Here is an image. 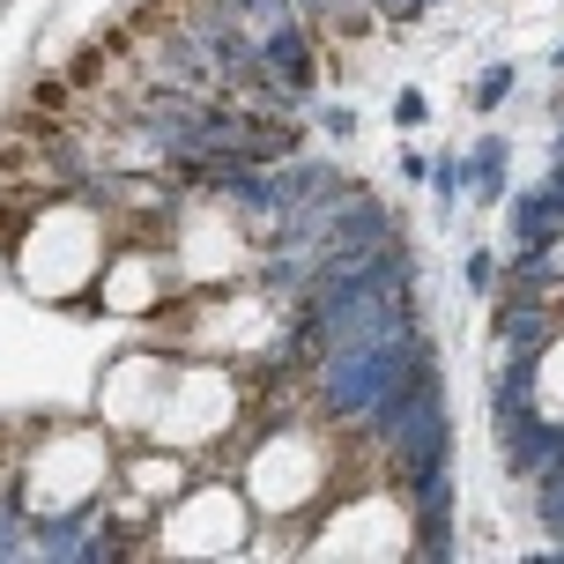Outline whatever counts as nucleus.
Masks as SVG:
<instances>
[{"instance_id": "obj_15", "label": "nucleus", "mask_w": 564, "mask_h": 564, "mask_svg": "<svg viewBox=\"0 0 564 564\" xmlns=\"http://www.w3.org/2000/svg\"><path fill=\"white\" fill-rule=\"evenodd\" d=\"M312 119H319V134H327V141L357 134V112H349V105H312Z\"/></svg>"}, {"instance_id": "obj_10", "label": "nucleus", "mask_w": 564, "mask_h": 564, "mask_svg": "<svg viewBox=\"0 0 564 564\" xmlns=\"http://www.w3.org/2000/svg\"><path fill=\"white\" fill-rule=\"evenodd\" d=\"M512 238L520 246H564V216L550 208V194H512Z\"/></svg>"}, {"instance_id": "obj_17", "label": "nucleus", "mask_w": 564, "mask_h": 564, "mask_svg": "<svg viewBox=\"0 0 564 564\" xmlns=\"http://www.w3.org/2000/svg\"><path fill=\"white\" fill-rule=\"evenodd\" d=\"M542 194H550V208L564 216V164H550V178H542Z\"/></svg>"}, {"instance_id": "obj_9", "label": "nucleus", "mask_w": 564, "mask_h": 564, "mask_svg": "<svg viewBox=\"0 0 564 564\" xmlns=\"http://www.w3.org/2000/svg\"><path fill=\"white\" fill-rule=\"evenodd\" d=\"M528 409H542L535 401V357H498L490 365V423H512V416H528Z\"/></svg>"}, {"instance_id": "obj_5", "label": "nucleus", "mask_w": 564, "mask_h": 564, "mask_svg": "<svg viewBox=\"0 0 564 564\" xmlns=\"http://www.w3.org/2000/svg\"><path fill=\"white\" fill-rule=\"evenodd\" d=\"M557 335H564V305H557V297L498 290V312H490V341H498V357H542Z\"/></svg>"}, {"instance_id": "obj_19", "label": "nucleus", "mask_w": 564, "mask_h": 564, "mask_svg": "<svg viewBox=\"0 0 564 564\" xmlns=\"http://www.w3.org/2000/svg\"><path fill=\"white\" fill-rule=\"evenodd\" d=\"M550 112H557V127H564V97H557V105H550Z\"/></svg>"}, {"instance_id": "obj_20", "label": "nucleus", "mask_w": 564, "mask_h": 564, "mask_svg": "<svg viewBox=\"0 0 564 564\" xmlns=\"http://www.w3.org/2000/svg\"><path fill=\"white\" fill-rule=\"evenodd\" d=\"M416 8H438V0H416Z\"/></svg>"}, {"instance_id": "obj_16", "label": "nucleus", "mask_w": 564, "mask_h": 564, "mask_svg": "<svg viewBox=\"0 0 564 564\" xmlns=\"http://www.w3.org/2000/svg\"><path fill=\"white\" fill-rule=\"evenodd\" d=\"M394 119L409 127V134H416V127H431V97H423V89H401V97H394Z\"/></svg>"}, {"instance_id": "obj_7", "label": "nucleus", "mask_w": 564, "mask_h": 564, "mask_svg": "<svg viewBox=\"0 0 564 564\" xmlns=\"http://www.w3.org/2000/svg\"><path fill=\"white\" fill-rule=\"evenodd\" d=\"M268 178H275V200L282 208H319L327 194H341L349 178H341V164H327V156H282V164H268Z\"/></svg>"}, {"instance_id": "obj_13", "label": "nucleus", "mask_w": 564, "mask_h": 564, "mask_svg": "<svg viewBox=\"0 0 564 564\" xmlns=\"http://www.w3.org/2000/svg\"><path fill=\"white\" fill-rule=\"evenodd\" d=\"M512 83H520V67H512V59L482 67V75H476V112H498V105L512 97Z\"/></svg>"}, {"instance_id": "obj_8", "label": "nucleus", "mask_w": 564, "mask_h": 564, "mask_svg": "<svg viewBox=\"0 0 564 564\" xmlns=\"http://www.w3.org/2000/svg\"><path fill=\"white\" fill-rule=\"evenodd\" d=\"M512 141L506 134H482L476 149H468V156H460V171H468V194L482 200V208H498V200L512 194Z\"/></svg>"}, {"instance_id": "obj_1", "label": "nucleus", "mask_w": 564, "mask_h": 564, "mask_svg": "<svg viewBox=\"0 0 564 564\" xmlns=\"http://www.w3.org/2000/svg\"><path fill=\"white\" fill-rule=\"evenodd\" d=\"M431 365H438V357H431V335H423L416 312L394 319V327H371V335H357V341H335V349H319V357L305 365L312 416L335 423L341 438H349L357 423L379 416V409Z\"/></svg>"}, {"instance_id": "obj_4", "label": "nucleus", "mask_w": 564, "mask_h": 564, "mask_svg": "<svg viewBox=\"0 0 564 564\" xmlns=\"http://www.w3.org/2000/svg\"><path fill=\"white\" fill-rule=\"evenodd\" d=\"M409 498V520H416V557H453V460H423L394 482Z\"/></svg>"}, {"instance_id": "obj_6", "label": "nucleus", "mask_w": 564, "mask_h": 564, "mask_svg": "<svg viewBox=\"0 0 564 564\" xmlns=\"http://www.w3.org/2000/svg\"><path fill=\"white\" fill-rule=\"evenodd\" d=\"M253 37H260V59H268V75H275L290 97H305L312 83H319V37H312V15H275V23H253Z\"/></svg>"}, {"instance_id": "obj_18", "label": "nucleus", "mask_w": 564, "mask_h": 564, "mask_svg": "<svg viewBox=\"0 0 564 564\" xmlns=\"http://www.w3.org/2000/svg\"><path fill=\"white\" fill-rule=\"evenodd\" d=\"M550 67H564V37H557V45H550Z\"/></svg>"}, {"instance_id": "obj_3", "label": "nucleus", "mask_w": 564, "mask_h": 564, "mask_svg": "<svg viewBox=\"0 0 564 564\" xmlns=\"http://www.w3.org/2000/svg\"><path fill=\"white\" fill-rule=\"evenodd\" d=\"M349 446H371L379 453V476L401 482L409 468H423V460H453V401H446V371L431 365L416 371L409 387H401L379 416H365L357 431H349Z\"/></svg>"}, {"instance_id": "obj_12", "label": "nucleus", "mask_w": 564, "mask_h": 564, "mask_svg": "<svg viewBox=\"0 0 564 564\" xmlns=\"http://www.w3.org/2000/svg\"><path fill=\"white\" fill-rule=\"evenodd\" d=\"M535 520L550 528V542H564V468L535 476Z\"/></svg>"}, {"instance_id": "obj_11", "label": "nucleus", "mask_w": 564, "mask_h": 564, "mask_svg": "<svg viewBox=\"0 0 564 564\" xmlns=\"http://www.w3.org/2000/svg\"><path fill=\"white\" fill-rule=\"evenodd\" d=\"M423 186H431V200H438V224H453V200L468 194V171H460V156H438Z\"/></svg>"}, {"instance_id": "obj_14", "label": "nucleus", "mask_w": 564, "mask_h": 564, "mask_svg": "<svg viewBox=\"0 0 564 564\" xmlns=\"http://www.w3.org/2000/svg\"><path fill=\"white\" fill-rule=\"evenodd\" d=\"M460 282H468L476 297H498V253H490V246H476V253H468V268H460Z\"/></svg>"}, {"instance_id": "obj_2", "label": "nucleus", "mask_w": 564, "mask_h": 564, "mask_svg": "<svg viewBox=\"0 0 564 564\" xmlns=\"http://www.w3.org/2000/svg\"><path fill=\"white\" fill-rule=\"evenodd\" d=\"M119 238V224L97 208V200L67 194V200H37L23 224V253H15V282L45 305H67L83 297L89 282L105 275V246Z\"/></svg>"}]
</instances>
